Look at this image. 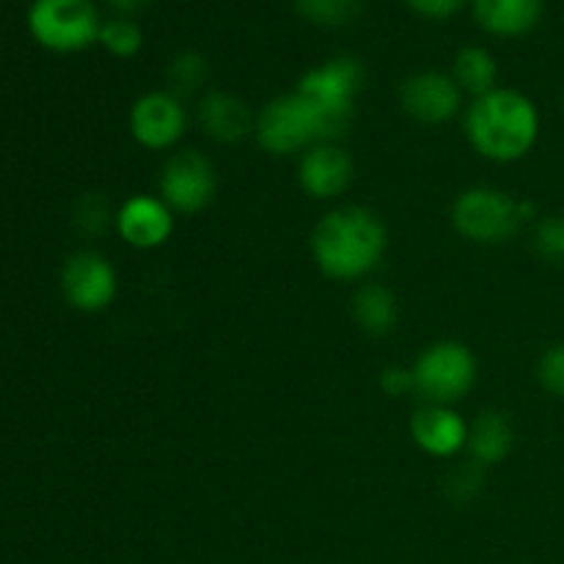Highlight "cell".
I'll return each instance as SVG.
<instances>
[{
	"mask_svg": "<svg viewBox=\"0 0 564 564\" xmlns=\"http://www.w3.org/2000/svg\"><path fill=\"white\" fill-rule=\"evenodd\" d=\"M312 251L319 270L330 279H358L383 257L386 229L367 209H336L314 229Z\"/></svg>",
	"mask_w": 564,
	"mask_h": 564,
	"instance_id": "cell-1",
	"label": "cell"
},
{
	"mask_svg": "<svg viewBox=\"0 0 564 564\" xmlns=\"http://www.w3.org/2000/svg\"><path fill=\"white\" fill-rule=\"evenodd\" d=\"M466 130L479 154L510 163L534 147L540 119L532 99L512 88H494L468 108Z\"/></svg>",
	"mask_w": 564,
	"mask_h": 564,
	"instance_id": "cell-2",
	"label": "cell"
},
{
	"mask_svg": "<svg viewBox=\"0 0 564 564\" xmlns=\"http://www.w3.org/2000/svg\"><path fill=\"white\" fill-rule=\"evenodd\" d=\"M345 124L325 113L312 97L303 91L286 94V97L273 99L262 110L257 121V135L268 152L290 154L308 143H328L330 138L341 135Z\"/></svg>",
	"mask_w": 564,
	"mask_h": 564,
	"instance_id": "cell-3",
	"label": "cell"
},
{
	"mask_svg": "<svg viewBox=\"0 0 564 564\" xmlns=\"http://www.w3.org/2000/svg\"><path fill=\"white\" fill-rule=\"evenodd\" d=\"M28 31L42 47L77 53L97 42L102 22L91 0H33Z\"/></svg>",
	"mask_w": 564,
	"mask_h": 564,
	"instance_id": "cell-4",
	"label": "cell"
},
{
	"mask_svg": "<svg viewBox=\"0 0 564 564\" xmlns=\"http://www.w3.org/2000/svg\"><path fill=\"white\" fill-rule=\"evenodd\" d=\"M523 215H527V207L507 193L494 191V187H474L455 202L452 224L474 242H501L516 235Z\"/></svg>",
	"mask_w": 564,
	"mask_h": 564,
	"instance_id": "cell-5",
	"label": "cell"
},
{
	"mask_svg": "<svg viewBox=\"0 0 564 564\" xmlns=\"http://www.w3.org/2000/svg\"><path fill=\"white\" fill-rule=\"evenodd\" d=\"M474 380H477V361L471 350L457 341L433 345L413 367V386L433 405H449L466 397Z\"/></svg>",
	"mask_w": 564,
	"mask_h": 564,
	"instance_id": "cell-6",
	"label": "cell"
},
{
	"mask_svg": "<svg viewBox=\"0 0 564 564\" xmlns=\"http://www.w3.org/2000/svg\"><path fill=\"white\" fill-rule=\"evenodd\" d=\"M364 72L356 58H334L328 64L317 66L301 80V88L306 97H312L328 116H334L339 124L347 127L352 113V99L361 88Z\"/></svg>",
	"mask_w": 564,
	"mask_h": 564,
	"instance_id": "cell-7",
	"label": "cell"
},
{
	"mask_svg": "<svg viewBox=\"0 0 564 564\" xmlns=\"http://www.w3.org/2000/svg\"><path fill=\"white\" fill-rule=\"evenodd\" d=\"M160 191L169 207L180 213H198L215 193V171L207 158L196 152H180L165 163Z\"/></svg>",
	"mask_w": 564,
	"mask_h": 564,
	"instance_id": "cell-8",
	"label": "cell"
},
{
	"mask_svg": "<svg viewBox=\"0 0 564 564\" xmlns=\"http://www.w3.org/2000/svg\"><path fill=\"white\" fill-rule=\"evenodd\" d=\"M66 301L80 312H99L108 306L116 295V273L108 259L99 253L80 251L64 264L61 273Z\"/></svg>",
	"mask_w": 564,
	"mask_h": 564,
	"instance_id": "cell-9",
	"label": "cell"
},
{
	"mask_svg": "<svg viewBox=\"0 0 564 564\" xmlns=\"http://www.w3.org/2000/svg\"><path fill=\"white\" fill-rule=\"evenodd\" d=\"M402 108L424 124H441L460 108V86L455 77L441 75V72L413 75L402 86Z\"/></svg>",
	"mask_w": 564,
	"mask_h": 564,
	"instance_id": "cell-10",
	"label": "cell"
},
{
	"mask_svg": "<svg viewBox=\"0 0 564 564\" xmlns=\"http://www.w3.org/2000/svg\"><path fill=\"white\" fill-rule=\"evenodd\" d=\"M130 130L147 149H169L185 130V110L171 94H147L132 108Z\"/></svg>",
	"mask_w": 564,
	"mask_h": 564,
	"instance_id": "cell-11",
	"label": "cell"
},
{
	"mask_svg": "<svg viewBox=\"0 0 564 564\" xmlns=\"http://www.w3.org/2000/svg\"><path fill=\"white\" fill-rule=\"evenodd\" d=\"M119 235L135 248H158L169 240L174 229L169 204L149 196H135L119 209Z\"/></svg>",
	"mask_w": 564,
	"mask_h": 564,
	"instance_id": "cell-12",
	"label": "cell"
},
{
	"mask_svg": "<svg viewBox=\"0 0 564 564\" xmlns=\"http://www.w3.org/2000/svg\"><path fill=\"white\" fill-rule=\"evenodd\" d=\"M352 163L334 143H317L301 160V185L314 198H334L350 185Z\"/></svg>",
	"mask_w": 564,
	"mask_h": 564,
	"instance_id": "cell-13",
	"label": "cell"
},
{
	"mask_svg": "<svg viewBox=\"0 0 564 564\" xmlns=\"http://www.w3.org/2000/svg\"><path fill=\"white\" fill-rule=\"evenodd\" d=\"M411 433L427 455L452 457L468 444V427L455 411L444 405H427L413 416Z\"/></svg>",
	"mask_w": 564,
	"mask_h": 564,
	"instance_id": "cell-14",
	"label": "cell"
},
{
	"mask_svg": "<svg viewBox=\"0 0 564 564\" xmlns=\"http://www.w3.org/2000/svg\"><path fill=\"white\" fill-rule=\"evenodd\" d=\"M479 25L499 36H521L540 22L543 0H474Z\"/></svg>",
	"mask_w": 564,
	"mask_h": 564,
	"instance_id": "cell-15",
	"label": "cell"
},
{
	"mask_svg": "<svg viewBox=\"0 0 564 564\" xmlns=\"http://www.w3.org/2000/svg\"><path fill=\"white\" fill-rule=\"evenodd\" d=\"M202 124L218 141H240L251 130V110L229 94H209L202 102Z\"/></svg>",
	"mask_w": 564,
	"mask_h": 564,
	"instance_id": "cell-16",
	"label": "cell"
},
{
	"mask_svg": "<svg viewBox=\"0 0 564 564\" xmlns=\"http://www.w3.org/2000/svg\"><path fill=\"white\" fill-rule=\"evenodd\" d=\"M510 446H512L510 422L496 411L479 413L474 427L468 430V449H471L474 460L482 463V466H494V463H501L507 455H510Z\"/></svg>",
	"mask_w": 564,
	"mask_h": 564,
	"instance_id": "cell-17",
	"label": "cell"
},
{
	"mask_svg": "<svg viewBox=\"0 0 564 564\" xmlns=\"http://www.w3.org/2000/svg\"><path fill=\"white\" fill-rule=\"evenodd\" d=\"M352 314H356L358 325H361L367 334L383 336L389 334L391 325L397 319V303L386 286L380 284H367L356 292V301H352Z\"/></svg>",
	"mask_w": 564,
	"mask_h": 564,
	"instance_id": "cell-18",
	"label": "cell"
},
{
	"mask_svg": "<svg viewBox=\"0 0 564 564\" xmlns=\"http://www.w3.org/2000/svg\"><path fill=\"white\" fill-rule=\"evenodd\" d=\"M496 61L488 50L482 47H466L457 53L455 58V80L457 86H463L466 91L485 97V94L494 91L496 86Z\"/></svg>",
	"mask_w": 564,
	"mask_h": 564,
	"instance_id": "cell-19",
	"label": "cell"
},
{
	"mask_svg": "<svg viewBox=\"0 0 564 564\" xmlns=\"http://www.w3.org/2000/svg\"><path fill=\"white\" fill-rule=\"evenodd\" d=\"M297 11L317 25L339 28L361 14V0H295Z\"/></svg>",
	"mask_w": 564,
	"mask_h": 564,
	"instance_id": "cell-20",
	"label": "cell"
},
{
	"mask_svg": "<svg viewBox=\"0 0 564 564\" xmlns=\"http://www.w3.org/2000/svg\"><path fill=\"white\" fill-rule=\"evenodd\" d=\"M99 42H102L110 53L119 55V58H130V55H135L138 50H141L143 36L141 28H138L135 22L119 17V20L105 22L102 31H99Z\"/></svg>",
	"mask_w": 564,
	"mask_h": 564,
	"instance_id": "cell-21",
	"label": "cell"
},
{
	"mask_svg": "<svg viewBox=\"0 0 564 564\" xmlns=\"http://www.w3.org/2000/svg\"><path fill=\"white\" fill-rule=\"evenodd\" d=\"M534 248L549 262L564 264V218H560V215L545 218L534 231Z\"/></svg>",
	"mask_w": 564,
	"mask_h": 564,
	"instance_id": "cell-22",
	"label": "cell"
},
{
	"mask_svg": "<svg viewBox=\"0 0 564 564\" xmlns=\"http://www.w3.org/2000/svg\"><path fill=\"white\" fill-rule=\"evenodd\" d=\"M204 75H207V64H204V58L198 53H182L171 61L169 77L182 91H191V88L202 86Z\"/></svg>",
	"mask_w": 564,
	"mask_h": 564,
	"instance_id": "cell-23",
	"label": "cell"
},
{
	"mask_svg": "<svg viewBox=\"0 0 564 564\" xmlns=\"http://www.w3.org/2000/svg\"><path fill=\"white\" fill-rule=\"evenodd\" d=\"M540 383L551 391V394L564 397V345L551 347L543 358H540Z\"/></svg>",
	"mask_w": 564,
	"mask_h": 564,
	"instance_id": "cell-24",
	"label": "cell"
},
{
	"mask_svg": "<svg viewBox=\"0 0 564 564\" xmlns=\"http://www.w3.org/2000/svg\"><path fill=\"white\" fill-rule=\"evenodd\" d=\"M105 218H108V209L97 196L83 198L80 209H77V224L86 226V231H102Z\"/></svg>",
	"mask_w": 564,
	"mask_h": 564,
	"instance_id": "cell-25",
	"label": "cell"
},
{
	"mask_svg": "<svg viewBox=\"0 0 564 564\" xmlns=\"http://www.w3.org/2000/svg\"><path fill=\"white\" fill-rule=\"evenodd\" d=\"M463 0H408L413 11L424 17H435V20H444V17H452L457 9H460Z\"/></svg>",
	"mask_w": 564,
	"mask_h": 564,
	"instance_id": "cell-26",
	"label": "cell"
},
{
	"mask_svg": "<svg viewBox=\"0 0 564 564\" xmlns=\"http://www.w3.org/2000/svg\"><path fill=\"white\" fill-rule=\"evenodd\" d=\"M380 383H383V389L389 391V394H394V397L405 394V391H411V389H416V386H413V369L408 372V369H402V367L386 369L383 378H380Z\"/></svg>",
	"mask_w": 564,
	"mask_h": 564,
	"instance_id": "cell-27",
	"label": "cell"
},
{
	"mask_svg": "<svg viewBox=\"0 0 564 564\" xmlns=\"http://www.w3.org/2000/svg\"><path fill=\"white\" fill-rule=\"evenodd\" d=\"M110 6H113L119 14H135L138 9H143L147 6V0H108Z\"/></svg>",
	"mask_w": 564,
	"mask_h": 564,
	"instance_id": "cell-28",
	"label": "cell"
}]
</instances>
